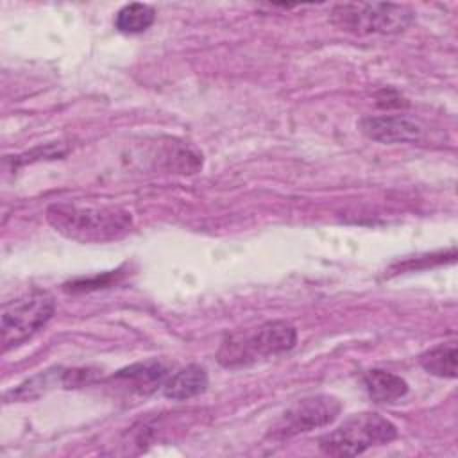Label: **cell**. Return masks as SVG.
<instances>
[{
	"label": "cell",
	"mask_w": 458,
	"mask_h": 458,
	"mask_svg": "<svg viewBox=\"0 0 458 458\" xmlns=\"http://www.w3.org/2000/svg\"><path fill=\"white\" fill-rule=\"evenodd\" d=\"M295 327L286 320H270L249 335H233L218 349V361L224 367H243L259 358L277 356L293 349Z\"/></svg>",
	"instance_id": "2"
},
{
	"label": "cell",
	"mask_w": 458,
	"mask_h": 458,
	"mask_svg": "<svg viewBox=\"0 0 458 458\" xmlns=\"http://www.w3.org/2000/svg\"><path fill=\"white\" fill-rule=\"evenodd\" d=\"M208 372L200 365H188L163 383V395L172 401H184L202 394L208 388Z\"/></svg>",
	"instance_id": "9"
},
{
	"label": "cell",
	"mask_w": 458,
	"mask_h": 458,
	"mask_svg": "<svg viewBox=\"0 0 458 458\" xmlns=\"http://www.w3.org/2000/svg\"><path fill=\"white\" fill-rule=\"evenodd\" d=\"M47 220L57 233L81 243L116 242L132 229L131 213L113 206L97 208L59 202L48 206Z\"/></svg>",
	"instance_id": "1"
},
{
	"label": "cell",
	"mask_w": 458,
	"mask_h": 458,
	"mask_svg": "<svg viewBox=\"0 0 458 458\" xmlns=\"http://www.w3.org/2000/svg\"><path fill=\"white\" fill-rule=\"evenodd\" d=\"M156 18V11L148 4H127L114 16V27L123 34L145 32Z\"/></svg>",
	"instance_id": "12"
},
{
	"label": "cell",
	"mask_w": 458,
	"mask_h": 458,
	"mask_svg": "<svg viewBox=\"0 0 458 458\" xmlns=\"http://www.w3.org/2000/svg\"><path fill=\"white\" fill-rule=\"evenodd\" d=\"M340 410V401L327 394H317L299 399L283 413L281 420L276 424L274 435L279 438H288L299 433L324 428L336 419Z\"/></svg>",
	"instance_id": "6"
},
{
	"label": "cell",
	"mask_w": 458,
	"mask_h": 458,
	"mask_svg": "<svg viewBox=\"0 0 458 458\" xmlns=\"http://www.w3.org/2000/svg\"><path fill=\"white\" fill-rule=\"evenodd\" d=\"M168 376V365L157 360L143 361V363H134L127 369L118 370L113 379L122 381L123 385H129L131 390L138 394H150L154 392L159 385L166 381Z\"/></svg>",
	"instance_id": "8"
},
{
	"label": "cell",
	"mask_w": 458,
	"mask_h": 458,
	"mask_svg": "<svg viewBox=\"0 0 458 458\" xmlns=\"http://www.w3.org/2000/svg\"><path fill=\"white\" fill-rule=\"evenodd\" d=\"M420 367L437 377H456V344H438L419 356Z\"/></svg>",
	"instance_id": "11"
},
{
	"label": "cell",
	"mask_w": 458,
	"mask_h": 458,
	"mask_svg": "<svg viewBox=\"0 0 458 458\" xmlns=\"http://www.w3.org/2000/svg\"><path fill=\"white\" fill-rule=\"evenodd\" d=\"M63 376H64V370L61 369H52V370H45L34 377H30L29 381L18 385L16 390H11L7 395H5V401H9L11 397L13 399H34L41 394H45L48 388H52L57 381L63 383Z\"/></svg>",
	"instance_id": "13"
},
{
	"label": "cell",
	"mask_w": 458,
	"mask_h": 458,
	"mask_svg": "<svg viewBox=\"0 0 458 458\" xmlns=\"http://www.w3.org/2000/svg\"><path fill=\"white\" fill-rule=\"evenodd\" d=\"M363 385L376 403H395L408 392V383L392 372L372 369L363 376Z\"/></svg>",
	"instance_id": "10"
},
{
	"label": "cell",
	"mask_w": 458,
	"mask_h": 458,
	"mask_svg": "<svg viewBox=\"0 0 458 458\" xmlns=\"http://www.w3.org/2000/svg\"><path fill=\"white\" fill-rule=\"evenodd\" d=\"M397 438V428L374 411L347 417L336 429L318 438V447L329 456H356L370 447L385 445Z\"/></svg>",
	"instance_id": "3"
},
{
	"label": "cell",
	"mask_w": 458,
	"mask_h": 458,
	"mask_svg": "<svg viewBox=\"0 0 458 458\" xmlns=\"http://www.w3.org/2000/svg\"><path fill=\"white\" fill-rule=\"evenodd\" d=\"M358 127L369 140L379 143H417L424 138V127L403 114L365 116Z\"/></svg>",
	"instance_id": "7"
},
{
	"label": "cell",
	"mask_w": 458,
	"mask_h": 458,
	"mask_svg": "<svg viewBox=\"0 0 458 458\" xmlns=\"http://www.w3.org/2000/svg\"><path fill=\"white\" fill-rule=\"evenodd\" d=\"M331 21L340 30L352 34H399L411 25L413 11L401 4H336L331 11Z\"/></svg>",
	"instance_id": "4"
},
{
	"label": "cell",
	"mask_w": 458,
	"mask_h": 458,
	"mask_svg": "<svg viewBox=\"0 0 458 458\" xmlns=\"http://www.w3.org/2000/svg\"><path fill=\"white\" fill-rule=\"evenodd\" d=\"M55 302L52 295L36 292L2 306V347L4 351L20 345L38 333L54 315Z\"/></svg>",
	"instance_id": "5"
}]
</instances>
